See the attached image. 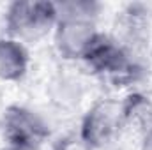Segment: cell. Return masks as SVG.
I'll return each instance as SVG.
<instances>
[{"instance_id":"cell-1","label":"cell","mask_w":152,"mask_h":150,"mask_svg":"<svg viewBox=\"0 0 152 150\" xmlns=\"http://www.w3.org/2000/svg\"><path fill=\"white\" fill-rule=\"evenodd\" d=\"M11 36L21 39H39L57 25V7L50 2H14L5 16Z\"/></svg>"},{"instance_id":"cell-2","label":"cell","mask_w":152,"mask_h":150,"mask_svg":"<svg viewBox=\"0 0 152 150\" xmlns=\"http://www.w3.org/2000/svg\"><path fill=\"white\" fill-rule=\"evenodd\" d=\"M122 131V108L118 101H97L81 120L80 140L88 149H101Z\"/></svg>"},{"instance_id":"cell-3","label":"cell","mask_w":152,"mask_h":150,"mask_svg":"<svg viewBox=\"0 0 152 150\" xmlns=\"http://www.w3.org/2000/svg\"><path fill=\"white\" fill-rule=\"evenodd\" d=\"M101 36L96 28V20L64 16L57 18L55 25V46L64 58L83 60L94 42Z\"/></svg>"},{"instance_id":"cell-4","label":"cell","mask_w":152,"mask_h":150,"mask_svg":"<svg viewBox=\"0 0 152 150\" xmlns=\"http://www.w3.org/2000/svg\"><path fill=\"white\" fill-rule=\"evenodd\" d=\"M83 62L97 74L108 76L113 79H127L133 76L134 62L133 55L117 41L108 36H99L90 51L85 55Z\"/></svg>"},{"instance_id":"cell-5","label":"cell","mask_w":152,"mask_h":150,"mask_svg":"<svg viewBox=\"0 0 152 150\" xmlns=\"http://www.w3.org/2000/svg\"><path fill=\"white\" fill-rule=\"evenodd\" d=\"M4 134L9 145L39 149L48 136V129L34 111L21 106H12L4 117Z\"/></svg>"},{"instance_id":"cell-6","label":"cell","mask_w":152,"mask_h":150,"mask_svg":"<svg viewBox=\"0 0 152 150\" xmlns=\"http://www.w3.org/2000/svg\"><path fill=\"white\" fill-rule=\"evenodd\" d=\"M28 51L21 41L14 37L0 39V79L18 81L27 74Z\"/></svg>"},{"instance_id":"cell-7","label":"cell","mask_w":152,"mask_h":150,"mask_svg":"<svg viewBox=\"0 0 152 150\" xmlns=\"http://www.w3.org/2000/svg\"><path fill=\"white\" fill-rule=\"evenodd\" d=\"M122 131L133 129L142 138L152 131V103L143 94H131L122 103Z\"/></svg>"},{"instance_id":"cell-8","label":"cell","mask_w":152,"mask_h":150,"mask_svg":"<svg viewBox=\"0 0 152 150\" xmlns=\"http://www.w3.org/2000/svg\"><path fill=\"white\" fill-rule=\"evenodd\" d=\"M142 150H152V131L142 138Z\"/></svg>"},{"instance_id":"cell-9","label":"cell","mask_w":152,"mask_h":150,"mask_svg":"<svg viewBox=\"0 0 152 150\" xmlns=\"http://www.w3.org/2000/svg\"><path fill=\"white\" fill-rule=\"evenodd\" d=\"M5 150H39V149H34V147H16V145H9Z\"/></svg>"}]
</instances>
